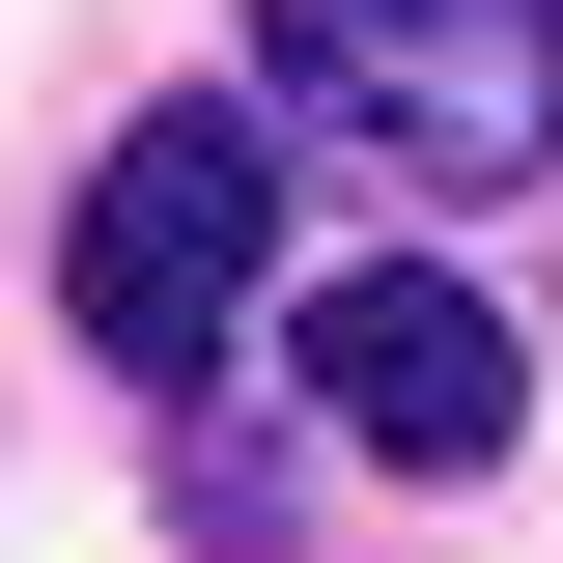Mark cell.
<instances>
[{
  "label": "cell",
  "mask_w": 563,
  "mask_h": 563,
  "mask_svg": "<svg viewBox=\"0 0 563 563\" xmlns=\"http://www.w3.org/2000/svg\"><path fill=\"white\" fill-rule=\"evenodd\" d=\"M254 85L422 198H507L563 169V0H254Z\"/></svg>",
  "instance_id": "6da1fadb"
},
{
  "label": "cell",
  "mask_w": 563,
  "mask_h": 563,
  "mask_svg": "<svg viewBox=\"0 0 563 563\" xmlns=\"http://www.w3.org/2000/svg\"><path fill=\"white\" fill-rule=\"evenodd\" d=\"M254 254H282L254 113H141L113 169H85V225H57V310H85V366H113V395H198V366L254 339Z\"/></svg>",
  "instance_id": "7a4b0ae2"
},
{
  "label": "cell",
  "mask_w": 563,
  "mask_h": 563,
  "mask_svg": "<svg viewBox=\"0 0 563 563\" xmlns=\"http://www.w3.org/2000/svg\"><path fill=\"white\" fill-rule=\"evenodd\" d=\"M310 422H339L366 479H479L507 422H536V366H507V310H479V282L366 254V282H310Z\"/></svg>",
  "instance_id": "3957f363"
}]
</instances>
